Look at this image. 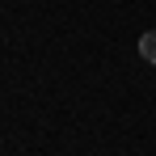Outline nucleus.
<instances>
[{
    "mask_svg": "<svg viewBox=\"0 0 156 156\" xmlns=\"http://www.w3.org/2000/svg\"><path fill=\"white\" fill-rule=\"evenodd\" d=\"M139 55H144L148 63H156V30H148V34H139Z\"/></svg>",
    "mask_w": 156,
    "mask_h": 156,
    "instance_id": "nucleus-1",
    "label": "nucleus"
}]
</instances>
